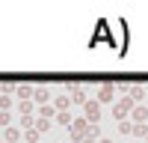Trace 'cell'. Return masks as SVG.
I'll return each instance as SVG.
<instances>
[{
    "label": "cell",
    "mask_w": 148,
    "mask_h": 143,
    "mask_svg": "<svg viewBox=\"0 0 148 143\" xmlns=\"http://www.w3.org/2000/svg\"><path fill=\"white\" fill-rule=\"evenodd\" d=\"M130 110H133V99H121V101H116V104H113V116L119 119V122H121V119H125Z\"/></svg>",
    "instance_id": "cell-1"
},
{
    "label": "cell",
    "mask_w": 148,
    "mask_h": 143,
    "mask_svg": "<svg viewBox=\"0 0 148 143\" xmlns=\"http://www.w3.org/2000/svg\"><path fill=\"white\" fill-rule=\"evenodd\" d=\"M71 134H74V140H80L83 134H89V125H86V119H74V125H71Z\"/></svg>",
    "instance_id": "cell-2"
},
{
    "label": "cell",
    "mask_w": 148,
    "mask_h": 143,
    "mask_svg": "<svg viewBox=\"0 0 148 143\" xmlns=\"http://www.w3.org/2000/svg\"><path fill=\"white\" fill-rule=\"evenodd\" d=\"M98 116H101V104L98 101H86V119H89V122H98Z\"/></svg>",
    "instance_id": "cell-3"
},
{
    "label": "cell",
    "mask_w": 148,
    "mask_h": 143,
    "mask_svg": "<svg viewBox=\"0 0 148 143\" xmlns=\"http://www.w3.org/2000/svg\"><path fill=\"white\" fill-rule=\"evenodd\" d=\"M113 99V83H101V90H98V101H110Z\"/></svg>",
    "instance_id": "cell-4"
},
{
    "label": "cell",
    "mask_w": 148,
    "mask_h": 143,
    "mask_svg": "<svg viewBox=\"0 0 148 143\" xmlns=\"http://www.w3.org/2000/svg\"><path fill=\"white\" fill-rule=\"evenodd\" d=\"M133 119H136V122L142 125L145 119H148V107H133Z\"/></svg>",
    "instance_id": "cell-5"
},
{
    "label": "cell",
    "mask_w": 148,
    "mask_h": 143,
    "mask_svg": "<svg viewBox=\"0 0 148 143\" xmlns=\"http://www.w3.org/2000/svg\"><path fill=\"white\" fill-rule=\"evenodd\" d=\"M71 99H74V104H86V95H83L80 87H74V90H71Z\"/></svg>",
    "instance_id": "cell-6"
},
{
    "label": "cell",
    "mask_w": 148,
    "mask_h": 143,
    "mask_svg": "<svg viewBox=\"0 0 148 143\" xmlns=\"http://www.w3.org/2000/svg\"><path fill=\"white\" fill-rule=\"evenodd\" d=\"M3 137H6L9 143H18V137H21V134H18V128H3Z\"/></svg>",
    "instance_id": "cell-7"
},
{
    "label": "cell",
    "mask_w": 148,
    "mask_h": 143,
    "mask_svg": "<svg viewBox=\"0 0 148 143\" xmlns=\"http://www.w3.org/2000/svg\"><path fill=\"white\" fill-rule=\"evenodd\" d=\"M18 95H21L24 101H30V95H36V90L33 87H18Z\"/></svg>",
    "instance_id": "cell-8"
},
{
    "label": "cell",
    "mask_w": 148,
    "mask_h": 143,
    "mask_svg": "<svg viewBox=\"0 0 148 143\" xmlns=\"http://www.w3.org/2000/svg\"><path fill=\"white\" fill-rule=\"evenodd\" d=\"M18 110H21V116H30V113H33V104H30V101H21Z\"/></svg>",
    "instance_id": "cell-9"
},
{
    "label": "cell",
    "mask_w": 148,
    "mask_h": 143,
    "mask_svg": "<svg viewBox=\"0 0 148 143\" xmlns=\"http://www.w3.org/2000/svg\"><path fill=\"white\" fill-rule=\"evenodd\" d=\"M39 113H42V119H51V116H53V107H51V104H42Z\"/></svg>",
    "instance_id": "cell-10"
},
{
    "label": "cell",
    "mask_w": 148,
    "mask_h": 143,
    "mask_svg": "<svg viewBox=\"0 0 148 143\" xmlns=\"http://www.w3.org/2000/svg\"><path fill=\"white\" fill-rule=\"evenodd\" d=\"M68 99H71V95H59V99H56V107H59L62 113H65V107H68Z\"/></svg>",
    "instance_id": "cell-11"
},
{
    "label": "cell",
    "mask_w": 148,
    "mask_h": 143,
    "mask_svg": "<svg viewBox=\"0 0 148 143\" xmlns=\"http://www.w3.org/2000/svg\"><path fill=\"white\" fill-rule=\"evenodd\" d=\"M27 143H39V131L36 128H27Z\"/></svg>",
    "instance_id": "cell-12"
},
{
    "label": "cell",
    "mask_w": 148,
    "mask_h": 143,
    "mask_svg": "<svg viewBox=\"0 0 148 143\" xmlns=\"http://www.w3.org/2000/svg\"><path fill=\"white\" fill-rule=\"evenodd\" d=\"M9 107H12V99L9 95H0V110H9Z\"/></svg>",
    "instance_id": "cell-13"
},
{
    "label": "cell",
    "mask_w": 148,
    "mask_h": 143,
    "mask_svg": "<svg viewBox=\"0 0 148 143\" xmlns=\"http://www.w3.org/2000/svg\"><path fill=\"white\" fill-rule=\"evenodd\" d=\"M47 95H51L47 90H36V101H42V104H45V101H47Z\"/></svg>",
    "instance_id": "cell-14"
},
{
    "label": "cell",
    "mask_w": 148,
    "mask_h": 143,
    "mask_svg": "<svg viewBox=\"0 0 148 143\" xmlns=\"http://www.w3.org/2000/svg\"><path fill=\"white\" fill-rule=\"evenodd\" d=\"M142 92H145L142 87H133V90H130V99H133V101H139V99H142Z\"/></svg>",
    "instance_id": "cell-15"
},
{
    "label": "cell",
    "mask_w": 148,
    "mask_h": 143,
    "mask_svg": "<svg viewBox=\"0 0 148 143\" xmlns=\"http://www.w3.org/2000/svg\"><path fill=\"white\" fill-rule=\"evenodd\" d=\"M119 131H121V134H127V131H133V125H130V122H125V119H121V122H119Z\"/></svg>",
    "instance_id": "cell-16"
},
{
    "label": "cell",
    "mask_w": 148,
    "mask_h": 143,
    "mask_svg": "<svg viewBox=\"0 0 148 143\" xmlns=\"http://www.w3.org/2000/svg\"><path fill=\"white\" fill-rule=\"evenodd\" d=\"M56 122H62V125H68V122H71V113H68V110H65V113H59V116H56Z\"/></svg>",
    "instance_id": "cell-17"
},
{
    "label": "cell",
    "mask_w": 148,
    "mask_h": 143,
    "mask_svg": "<svg viewBox=\"0 0 148 143\" xmlns=\"http://www.w3.org/2000/svg\"><path fill=\"white\" fill-rule=\"evenodd\" d=\"M133 134L136 137H148V131H145V125H133Z\"/></svg>",
    "instance_id": "cell-18"
},
{
    "label": "cell",
    "mask_w": 148,
    "mask_h": 143,
    "mask_svg": "<svg viewBox=\"0 0 148 143\" xmlns=\"http://www.w3.org/2000/svg\"><path fill=\"white\" fill-rule=\"evenodd\" d=\"M6 122H9V113H6V110H0V125H6Z\"/></svg>",
    "instance_id": "cell-19"
},
{
    "label": "cell",
    "mask_w": 148,
    "mask_h": 143,
    "mask_svg": "<svg viewBox=\"0 0 148 143\" xmlns=\"http://www.w3.org/2000/svg\"><path fill=\"white\" fill-rule=\"evenodd\" d=\"M98 143H113V140H98Z\"/></svg>",
    "instance_id": "cell-20"
}]
</instances>
